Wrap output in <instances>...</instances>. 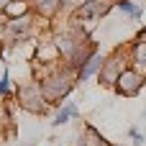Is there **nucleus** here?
I'll list each match as a JSON object with an SVG mask.
<instances>
[{"instance_id":"1","label":"nucleus","mask_w":146,"mask_h":146,"mask_svg":"<svg viewBox=\"0 0 146 146\" xmlns=\"http://www.w3.org/2000/svg\"><path fill=\"white\" fill-rule=\"evenodd\" d=\"M72 85H74V80H72L69 72H59V74L44 80V85H41L44 100L46 103H62V98H67V92L72 90Z\"/></svg>"},{"instance_id":"2","label":"nucleus","mask_w":146,"mask_h":146,"mask_svg":"<svg viewBox=\"0 0 146 146\" xmlns=\"http://www.w3.org/2000/svg\"><path fill=\"white\" fill-rule=\"evenodd\" d=\"M15 98H18V103H21V108L23 110H28V113H46V100H44V92H41V87L36 85V82H26V85H21L18 90H15Z\"/></svg>"},{"instance_id":"3","label":"nucleus","mask_w":146,"mask_h":146,"mask_svg":"<svg viewBox=\"0 0 146 146\" xmlns=\"http://www.w3.org/2000/svg\"><path fill=\"white\" fill-rule=\"evenodd\" d=\"M144 85H146V77L141 74V72H136V69H126V72L118 77V82H115V92L123 95V98H136V95L141 92Z\"/></svg>"},{"instance_id":"4","label":"nucleus","mask_w":146,"mask_h":146,"mask_svg":"<svg viewBox=\"0 0 146 146\" xmlns=\"http://www.w3.org/2000/svg\"><path fill=\"white\" fill-rule=\"evenodd\" d=\"M126 72V59H123V54L121 51H115L110 59H105V64H103V69H100V82L105 85V87H115V82H118V77Z\"/></svg>"},{"instance_id":"5","label":"nucleus","mask_w":146,"mask_h":146,"mask_svg":"<svg viewBox=\"0 0 146 146\" xmlns=\"http://www.w3.org/2000/svg\"><path fill=\"white\" fill-rule=\"evenodd\" d=\"M110 8H113L110 0H87V3H82V5H77L74 18H77V21H92V18L105 15Z\"/></svg>"},{"instance_id":"6","label":"nucleus","mask_w":146,"mask_h":146,"mask_svg":"<svg viewBox=\"0 0 146 146\" xmlns=\"http://www.w3.org/2000/svg\"><path fill=\"white\" fill-rule=\"evenodd\" d=\"M103 64H105V59L95 54V56H92V59H90V62H87L85 67H80V72H77V80H80V82H85V80H90V77H92L95 72L100 74V69H103Z\"/></svg>"},{"instance_id":"7","label":"nucleus","mask_w":146,"mask_h":146,"mask_svg":"<svg viewBox=\"0 0 146 146\" xmlns=\"http://www.w3.org/2000/svg\"><path fill=\"white\" fill-rule=\"evenodd\" d=\"M80 146H110L105 136H100L92 126H85L82 131V139H80Z\"/></svg>"},{"instance_id":"8","label":"nucleus","mask_w":146,"mask_h":146,"mask_svg":"<svg viewBox=\"0 0 146 146\" xmlns=\"http://www.w3.org/2000/svg\"><path fill=\"white\" fill-rule=\"evenodd\" d=\"M54 59H59V46H56V41H46V44H41V46L36 49V62H54Z\"/></svg>"},{"instance_id":"9","label":"nucleus","mask_w":146,"mask_h":146,"mask_svg":"<svg viewBox=\"0 0 146 146\" xmlns=\"http://www.w3.org/2000/svg\"><path fill=\"white\" fill-rule=\"evenodd\" d=\"M80 110H77V105L74 103H64L59 110H56V115H54V121H51V126H64V123H69V118H74Z\"/></svg>"},{"instance_id":"10","label":"nucleus","mask_w":146,"mask_h":146,"mask_svg":"<svg viewBox=\"0 0 146 146\" xmlns=\"http://www.w3.org/2000/svg\"><path fill=\"white\" fill-rule=\"evenodd\" d=\"M64 0H38L36 3V10L41 13V15H46V18H54L56 13H59V5H62Z\"/></svg>"},{"instance_id":"11","label":"nucleus","mask_w":146,"mask_h":146,"mask_svg":"<svg viewBox=\"0 0 146 146\" xmlns=\"http://www.w3.org/2000/svg\"><path fill=\"white\" fill-rule=\"evenodd\" d=\"M115 5H118L121 10H126V13H131L133 18H141V13H144V10H141V8H139V5H136L133 0H118Z\"/></svg>"},{"instance_id":"12","label":"nucleus","mask_w":146,"mask_h":146,"mask_svg":"<svg viewBox=\"0 0 146 146\" xmlns=\"http://www.w3.org/2000/svg\"><path fill=\"white\" fill-rule=\"evenodd\" d=\"M133 62H136V64H141V67H146V41L133 46Z\"/></svg>"},{"instance_id":"13","label":"nucleus","mask_w":146,"mask_h":146,"mask_svg":"<svg viewBox=\"0 0 146 146\" xmlns=\"http://www.w3.org/2000/svg\"><path fill=\"white\" fill-rule=\"evenodd\" d=\"M128 136L133 139V144H144V133H139V128L131 126V128H128Z\"/></svg>"},{"instance_id":"14","label":"nucleus","mask_w":146,"mask_h":146,"mask_svg":"<svg viewBox=\"0 0 146 146\" xmlns=\"http://www.w3.org/2000/svg\"><path fill=\"white\" fill-rule=\"evenodd\" d=\"M8 87H10V82H8V74H5V77L0 80V95H5V92H8Z\"/></svg>"},{"instance_id":"15","label":"nucleus","mask_w":146,"mask_h":146,"mask_svg":"<svg viewBox=\"0 0 146 146\" xmlns=\"http://www.w3.org/2000/svg\"><path fill=\"white\" fill-rule=\"evenodd\" d=\"M10 3H13V0H0V10H5V8H8Z\"/></svg>"},{"instance_id":"16","label":"nucleus","mask_w":146,"mask_h":146,"mask_svg":"<svg viewBox=\"0 0 146 146\" xmlns=\"http://www.w3.org/2000/svg\"><path fill=\"white\" fill-rule=\"evenodd\" d=\"M64 3H77V0H64Z\"/></svg>"},{"instance_id":"17","label":"nucleus","mask_w":146,"mask_h":146,"mask_svg":"<svg viewBox=\"0 0 146 146\" xmlns=\"http://www.w3.org/2000/svg\"><path fill=\"white\" fill-rule=\"evenodd\" d=\"M26 3H38V0H26Z\"/></svg>"}]
</instances>
